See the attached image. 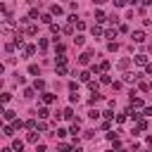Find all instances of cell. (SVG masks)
<instances>
[{"mask_svg": "<svg viewBox=\"0 0 152 152\" xmlns=\"http://www.w3.org/2000/svg\"><path fill=\"white\" fill-rule=\"evenodd\" d=\"M12 33H14L12 19H0V36H12Z\"/></svg>", "mask_w": 152, "mask_h": 152, "instance_id": "6da1fadb", "label": "cell"}, {"mask_svg": "<svg viewBox=\"0 0 152 152\" xmlns=\"http://www.w3.org/2000/svg\"><path fill=\"white\" fill-rule=\"evenodd\" d=\"M131 38H133V43H142V40H145V33H142V31H133Z\"/></svg>", "mask_w": 152, "mask_h": 152, "instance_id": "7a4b0ae2", "label": "cell"}, {"mask_svg": "<svg viewBox=\"0 0 152 152\" xmlns=\"http://www.w3.org/2000/svg\"><path fill=\"white\" fill-rule=\"evenodd\" d=\"M133 62H135V64H140V66L150 64V62H147V55H135V57H133Z\"/></svg>", "mask_w": 152, "mask_h": 152, "instance_id": "3957f363", "label": "cell"}, {"mask_svg": "<svg viewBox=\"0 0 152 152\" xmlns=\"http://www.w3.org/2000/svg\"><path fill=\"white\" fill-rule=\"evenodd\" d=\"M131 107H133V109H138V107H142V97H138V93H135V97L131 95Z\"/></svg>", "mask_w": 152, "mask_h": 152, "instance_id": "277c9868", "label": "cell"}, {"mask_svg": "<svg viewBox=\"0 0 152 152\" xmlns=\"http://www.w3.org/2000/svg\"><path fill=\"white\" fill-rule=\"evenodd\" d=\"M36 55V45H24V57H33Z\"/></svg>", "mask_w": 152, "mask_h": 152, "instance_id": "5b68a950", "label": "cell"}, {"mask_svg": "<svg viewBox=\"0 0 152 152\" xmlns=\"http://www.w3.org/2000/svg\"><path fill=\"white\" fill-rule=\"evenodd\" d=\"M138 78H140V74H124V81L126 83H135Z\"/></svg>", "mask_w": 152, "mask_h": 152, "instance_id": "8992f818", "label": "cell"}, {"mask_svg": "<svg viewBox=\"0 0 152 152\" xmlns=\"http://www.w3.org/2000/svg\"><path fill=\"white\" fill-rule=\"evenodd\" d=\"M40 97H43V102H45V104H52V102H55V95H52V93H43Z\"/></svg>", "mask_w": 152, "mask_h": 152, "instance_id": "52a82bcc", "label": "cell"}, {"mask_svg": "<svg viewBox=\"0 0 152 152\" xmlns=\"http://www.w3.org/2000/svg\"><path fill=\"white\" fill-rule=\"evenodd\" d=\"M126 114H128V116H131L133 121H138V119H140V114H138V112H135L133 107H128V109H126Z\"/></svg>", "mask_w": 152, "mask_h": 152, "instance_id": "ba28073f", "label": "cell"}, {"mask_svg": "<svg viewBox=\"0 0 152 152\" xmlns=\"http://www.w3.org/2000/svg\"><path fill=\"white\" fill-rule=\"evenodd\" d=\"M12 150H14V152H21V150H24V142H21V140H12Z\"/></svg>", "mask_w": 152, "mask_h": 152, "instance_id": "9c48e42d", "label": "cell"}, {"mask_svg": "<svg viewBox=\"0 0 152 152\" xmlns=\"http://www.w3.org/2000/svg\"><path fill=\"white\" fill-rule=\"evenodd\" d=\"M90 57H93L90 52H83V55L78 57V62H81V64H88V62H90Z\"/></svg>", "mask_w": 152, "mask_h": 152, "instance_id": "30bf717a", "label": "cell"}, {"mask_svg": "<svg viewBox=\"0 0 152 152\" xmlns=\"http://www.w3.org/2000/svg\"><path fill=\"white\" fill-rule=\"evenodd\" d=\"M33 88H36V90H45V81H43V78H36Z\"/></svg>", "mask_w": 152, "mask_h": 152, "instance_id": "8fae6325", "label": "cell"}, {"mask_svg": "<svg viewBox=\"0 0 152 152\" xmlns=\"http://www.w3.org/2000/svg\"><path fill=\"white\" fill-rule=\"evenodd\" d=\"M38 116H40V119H48V116H50L48 107H40V109H38Z\"/></svg>", "mask_w": 152, "mask_h": 152, "instance_id": "7c38bea8", "label": "cell"}, {"mask_svg": "<svg viewBox=\"0 0 152 152\" xmlns=\"http://www.w3.org/2000/svg\"><path fill=\"white\" fill-rule=\"evenodd\" d=\"M2 116H5V119H7V121H14V119H17V116H14V112H12V109H5V114H2Z\"/></svg>", "mask_w": 152, "mask_h": 152, "instance_id": "4fadbf2b", "label": "cell"}, {"mask_svg": "<svg viewBox=\"0 0 152 152\" xmlns=\"http://www.w3.org/2000/svg\"><path fill=\"white\" fill-rule=\"evenodd\" d=\"M14 131H17L14 126H5V131H2V133H5L7 138H12V135H14Z\"/></svg>", "mask_w": 152, "mask_h": 152, "instance_id": "5bb4252c", "label": "cell"}, {"mask_svg": "<svg viewBox=\"0 0 152 152\" xmlns=\"http://www.w3.org/2000/svg\"><path fill=\"white\" fill-rule=\"evenodd\" d=\"M78 78H81V81H86V83H88V81H90V71H81V74H78Z\"/></svg>", "mask_w": 152, "mask_h": 152, "instance_id": "9a60e30c", "label": "cell"}, {"mask_svg": "<svg viewBox=\"0 0 152 152\" xmlns=\"http://www.w3.org/2000/svg\"><path fill=\"white\" fill-rule=\"evenodd\" d=\"M62 116H64V119H71V116H74V109H71V107H66V109L62 112Z\"/></svg>", "mask_w": 152, "mask_h": 152, "instance_id": "2e32d148", "label": "cell"}, {"mask_svg": "<svg viewBox=\"0 0 152 152\" xmlns=\"http://www.w3.org/2000/svg\"><path fill=\"white\" fill-rule=\"evenodd\" d=\"M24 126H26V128H28V131H36V128H38V124H36V121H33V119H31V121H26V124H24Z\"/></svg>", "mask_w": 152, "mask_h": 152, "instance_id": "e0dca14e", "label": "cell"}, {"mask_svg": "<svg viewBox=\"0 0 152 152\" xmlns=\"http://www.w3.org/2000/svg\"><path fill=\"white\" fill-rule=\"evenodd\" d=\"M71 133H74V135H76V133H81V124H78V121H74V124H71Z\"/></svg>", "mask_w": 152, "mask_h": 152, "instance_id": "ac0fdd59", "label": "cell"}, {"mask_svg": "<svg viewBox=\"0 0 152 152\" xmlns=\"http://www.w3.org/2000/svg\"><path fill=\"white\" fill-rule=\"evenodd\" d=\"M50 12H52V14H57V17H59V14H62V7H59V5H52V7H50Z\"/></svg>", "mask_w": 152, "mask_h": 152, "instance_id": "d6986e66", "label": "cell"}, {"mask_svg": "<svg viewBox=\"0 0 152 152\" xmlns=\"http://www.w3.org/2000/svg\"><path fill=\"white\" fill-rule=\"evenodd\" d=\"M57 74L64 76V74H66V64H57Z\"/></svg>", "mask_w": 152, "mask_h": 152, "instance_id": "ffe728a7", "label": "cell"}, {"mask_svg": "<svg viewBox=\"0 0 152 152\" xmlns=\"http://www.w3.org/2000/svg\"><path fill=\"white\" fill-rule=\"evenodd\" d=\"M33 93H36V88H26V90H24V97H28V100H31V97H33Z\"/></svg>", "mask_w": 152, "mask_h": 152, "instance_id": "44dd1931", "label": "cell"}, {"mask_svg": "<svg viewBox=\"0 0 152 152\" xmlns=\"http://www.w3.org/2000/svg\"><path fill=\"white\" fill-rule=\"evenodd\" d=\"M10 100H12V95H10V93H2V95H0V102H2V104H5V102H10Z\"/></svg>", "mask_w": 152, "mask_h": 152, "instance_id": "7402d4cb", "label": "cell"}, {"mask_svg": "<svg viewBox=\"0 0 152 152\" xmlns=\"http://www.w3.org/2000/svg\"><path fill=\"white\" fill-rule=\"evenodd\" d=\"M40 21H43V24H52V17H50V14H43Z\"/></svg>", "mask_w": 152, "mask_h": 152, "instance_id": "603a6c76", "label": "cell"}, {"mask_svg": "<svg viewBox=\"0 0 152 152\" xmlns=\"http://www.w3.org/2000/svg\"><path fill=\"white\" fill-rule=\"evenodd\" d=\"M104 36H107V38H109V40H112V38H116V28H109V31H107V33H104Z\"/></svg>", "mask_w": 152, "mask_h": 152, "instance_id": "cb8c5ba5", "label": "cell"}, {"mask_svg": "<svg viewBox=\"0 0 152 152\" xmlns=\"http://www.w3.org/2000/svg\"><path fill=\"white\" fill-rule=\"evenodd\" d=\"M14 45H17V48H21V45H24V38H21V33L14 38Z\"/></svg>", "mask_w": 152, "mask_h": 152, "instance_id": "d4e9b609", "label": "cell"}, {"mask_svg": "<svg viewBox=\"0 0 152 152\" xmlns=\"http://www.w3.org/2000/svg\"><path fill=\"white\" fill-rule=\"evenodd\" d=\"M26 140H28V142H36V140H38V135H36V131H31V133H28V138H26Z\"/></svg>", "mask_w": 152, "mask_h": 152, "instance_id": "484cf974", "label": "cell"}, {"mask_svg": "<svg viewBox=\"0 0 152 152\" xmlns=\"http://www.w3.org/2000/svg\"><path fill=\"white\" fill-rule=\"evenodd\" d=\"M36 31H38L36 26H26V33H28V36H36Z\"/></svg>", "mask_w": 152, "mask_h": 152, "instance_id": "4316f807", "label": "cell"}, {"mask_svg": "<svg viewBox=\"0 0 152 152\" xmlns=\"http://www.w3.org/2000/svg\"><path fill=\"white\" fill-rule=\"evenodd\" d=\"M90 31H93V36H102V28H100V26H93Z\"/></svg>", "mask_w": 152, "mask_h": 152, "instance_id": "83f0119b", "label": "cell"}, {"mask_svg": "<svg viewBox=\"0 0 152 152\" xmlns=\"http://www.w3.org/2000/svg\"><path fill=\"white\" fill-rule=\"evenodd\" d=\"M74 43H76V45H83V43H86V38H83V36H76V38H74Z\"/></svg>", "mask_w": 152, "mask_h": 152, "instance_id": "f1b7e54d", "label": "cell"}, {"mask_svg": "<svg viewBox=\"0 0 152 152\" xmlns=\"http://www.w3.org/2000/svg\"><path fill=\"white\" fill-rule=\"evenodd\" d=\"M38 48H40V50H45V48H48V40H45V38H40V40H38Z\"/></svg>", "mask_w": 152, "mask_h": 152, "instance_id": "f546056e", "label": "cell"}, {"mask_svg": "<svg viewBox=\"0 0 152 152\" xmlns=\"http://www.w3.org/2000/svg\"><path fill=\"white\" fill-rule=\"evenodd\" d=\"M116 48H119V45H116V43H114V40H109V45H107V50H109V52H114V50H116Z\"/></svg>", "mask_w": 152, "mask_h": 152, "instance_id": "4dcf8cb0", "label": "cell"}, {"mask_svg": "<svg viewBox=\"0 0 152 152\" xmlns=\"http://www.w3.org/2000/svg\"><path fill=\"white\" fill-rule=\"evenodd\" d=\"M28 74H33V76H36V74H38V66H36V64H31V66H28Z\"/></svg>", "mask_w": 152, "mask_h": 152, "instance_id": "1f68e13d", "label": "cell"}, {"mask_svg": "<svg viewBox=\"0 0 152 152\" xmlns=\"http://www.w3.org/2000/svg\"><path fill=\"white\" fill-rule=\"evenodd\" d=\"M88 116H90V119H97V116H100V112H95V109H90V112H88Z\"/></svg>", "mask_w": 152, "mask_h": 152, "instance_id": "d6a6232c", "label": "cell"}, {"mask_svg": "<svg viewBox=\"0 0 152 152\" xmlns=\"http://www.w3.org/2000/svg\"><path fill=\"white\" fill-rule=\"evenodd\" d=\"M69 150H71V147H69L66 142H62V145H59V152H69Z\"/></svg>", "mask_w": 152, "mask_h": 152, "instance_id": "836d02e7", "label": "cell"}, {"mask_svg": "<svg viewBox=\"0 0 152 152\" xmlns=\"http://www.w3.org/2000/svg\"><path fill=\"white\" fill-rule=\"evenodd\" d=\"M114 5H116V7H124V5H126V0H114Z\"/></svg>", "mask_w": 152, "mask_h": 152, "instance_id": "e575fe53", "label": "cell"}, {"mask_svg": "<svg viewBox=\"0 0 152 152\" xmlns=\"http://www.w3.org/2000/svg\"><path fill=\"white\" fill-rule=\"evenodd\" d=\"M142 112H145V116H150V114H152V107H145Z\"/></svg>", "mask_w": 152, "mask_h": 152, "instance_id": "d590c367", "label": "cell"}, {"mask_svg": "<svg viewBox=\"0 0 152 152\" xmlns=\"http://www.w3.org/2000/svg\"><path fill=\"white\" fill-rule=\"evenodd\" d=\"M145 74H152V64H145Z\"/></svg>", "mask_w": 152, "mask_h": 152, "instance_id": "8d00e7d4", "label": "cell"}, {"mask_svg": "<svg viewBox=\"0 0 152 152\" xmlns=\"http://www.w3.org/2000/svg\"><path fill=\"white\" fill-rule=\"evenodd\" d=\"M140 2H142V5H150V2H152V0H140Z\"/></svg>", "mask_w": 152, "mask_h": 152, "instance_id": "74e56055", "label": "cell"}, {"mask_svg": "<svg viewBox=\"0 0 152 152\" xmlns=\"http://www.w3.org/2000/svg\"><path fill=\"white\" fill-rule=\"evenodd\" d=\"M0 114H5V109H2V102H0Z\"/></svg>", "mask_w": 152, "mask_h": 152, "instance_id": "f35d334b", "label": "cell"}, {"mask_svg": "<svg viewBox=\"0 0 152 152\" xmlns=\"http://www.w3.org/2000/svg\"><path fill=\"white\" fill-rule=\"evenodd\" d=\"M2 71H5V66H2V64H0V74H2Z\"/></svg>", "mask_w": 152, "mask_h": 152, "instance_id": "ab89813d", "label": "cell"}, {"mask_svg": "<svg viewBox=\"0 0 152 152\" xmlns=\"http://www.w3.org/2000/svg\"><path fill=\"white\" fill-rule=\"evenodd\" d=\"M140 152H150V150H140Z\"/></svg>", "mask_w": 152, "mask_h": 152, "instance_id": "60d3db41", "label": "cell"}]
</instances>
